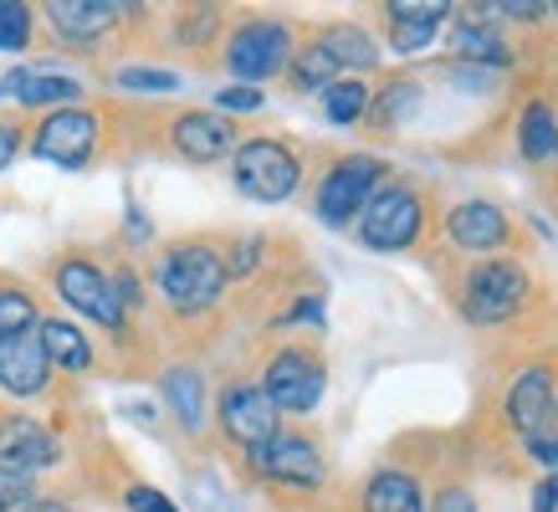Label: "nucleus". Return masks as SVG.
Masks as SVG:
<instances>
[{"label":"nucleus","mask_w":558,"mask_h":512,"mask_svg":"<svg viewBox=\"0 0 558 512\" xmlns=\"http://www.w3.org/2000/svg\"><path fill=\"white\" fill-rule=\"evenodd\" d=\"M226 288H231V277H226L216 236H180L154 256V292L185 324L216 313L226 303Z\"/></svg>","instance_id":"nucleus-1"},{"label":"nucleus","mask_w":558,"mask_h":512,"mask_svg":"<svg viewBox=\"0 0 558 512\" xmlns=\"http://www.w3.org/2000/svg\"><path fill=\"white\" fill-rule=\"evenodd\" d=\"M298 51V26L282 16H241L231 21V32L220 41V62L231 77H241L246 87L256 83H271L282 77Z\"/></svg>","instance_id":"nucleus-2"},{"label":"nucleus","mask_w":558,"mask_h":512,"mask_svg":"<svg viewBox=\"0 0 558 512\" xmlns=\"http://www.w3.org/2000/svg\"><path fill=\"white\" fill-rule=\"evenodd\" d=\"M231 180H236V190L246 200L282 205L303 190V154L277 134L241 138L236 149H231Z\"/></svg>","instance_id":"nucleus-3"},{"label":"nucleus","mask_w":558,"mask_h":512,"mask_svg":"<svg viewBox=\"0 0 558 512\" xmlns=\"http://www.w3.org/2000/svg\"><path fill=\"white\" fill-rule=\"evenodd\" d=\"M47 277H51V292H57V297H62V303H68L77 318L98 324L108 339H123V333H129V313L119 307L113 277H108V267H98L93 256L62 252L47 267Z\"/></svg>","instance_id":"nucleus-4"},{"label":"nucleus","mask_w":558,"mask_h":512,"mask_svg":"<svg viewBox=\"0 0 558 512\" xmlns=\"http://www.w3.org/2000/svg\"><path fill=\"white\" fill-rule=\"evenodd\" d=\"M102 113L98 108H87V102H72V108H51L41 119L32 123V138H26V149L36 159H47L57 170H87L93 159L102 154Z\"/></svg>","instance_id":"nucleus-5"},{"label":"nucleus","mask_w":558,"mask_h":512,"mask_svg":"<svg viewBox=\"0 0 558 512\" xmlns=\"http://www.w3.org/2000/svg\"><path fill=\"white\" fill-rule=\"evenodd\" d=\"M256 385L267 390L277 415H307V410H318L323 390H328V358L313 343H282L262 358Z\"/></svg>","instance_id":"nucleus-6"},{"label":"nucleus","mask_w":558,"mask_h":512,"mask_svg":"<svg viewBox=\"0 0 558 512\" xmlns=\"http://www.w3.org/2000/svg\"><path fill=\"white\" fill-rule=\"evenodd\" d=\"M246 466H252L256 481L282 487V492H318L323 481H328V456H323V441L313 430L282 426L271 441L246 451Z\"/></svg>","instance_id":"nucleus-7"},{"label":"nucleus","mask_w":558,"mask_h":512,"mask_svg":"<svg viewBox=\"0 0 558 512\" xmlns=\"http://www.w3.org/2000/svg\"><path fill=\"white\" fill-rule=\"evenodd\" d=\"M385 174H389V164L379 154H339L318 174V185H313V216L323 225L343 231L349 221H359V210L369 205L374 190L385 185Z\"/></svg>","instance_id":"nucleus-8"},{"label":"nucleus","mask_w":558,"mask_h":512,"mask_svg":"<svg viewBox=\"0 0 558 512\" xmlns=\"http://www.w3.org/2000/svg\"><path fill=\"white\" fill-rule=\"evenodd\" d=\"M354 231L369 252H405L425 231V195L405 180H385L369 195V205L359 210Z\"/></svg>","instance_id":"nucleus-9"},{"label":"nucleus","mask_w":558,"mask_h":512,"mask_svg":"<svg viewBox=\"0 0 558 512\" xmlns=\"http://www.w3.org/2000/svg\"><path fill=\"white\" fill-rule=\"evenodd\" d=\"M533 292V277L518 256H492V261H476L472 272L461 277V313L472 324H508L518 318Z\"/></svg>","instance_id":"nucleus-10"},{"label":"nucleus","mask_w":558,"mask_h":512,"mask_svg":"<svg viewBox=\"0 0 558 512\" xmlns=\"http://www.w3.org/2000/svg\"><path fill=\"white\" fill-rule=\"evenodd\" d=\"M216 430L241 451H256L262 441H271L282 430V415L267 400V390L256 379H231L216 394Z\"/></svg>","instance_id":"nucleus-11"},{"label":"nucleus","mask_w":558,"mask_h":512,"mask_svg":"<svg viewBox=\"0 0 558 512\" xmlns=\"http://www.w3.org/2000/svg\"><path fill=\"white\" fill-rule=\"evenodd\" d=\"M165 144H170V154L185 159V164H220V159L241 144V134H236V123L220 119L216 108H180V113L165 123Z\"/></svg>","instance_id":"nucleus-12"},{"label":"nucleus","mask_w":558,"mask_h":512,"mask_svg":"<svg viewBox=\"0 0 558 512\" xmlns=\"http://www.w3.org/2000/svg\"><path fill=\"white\" fill-rule=\"evenodd\" d=\"M502 410H508V426L523 436V441H533V436H548V430L558 426V385H554V369L548 364H527L523 375L508 385V400H502Z\"/></svg>","instance_id":"nucleus-13"},{"label":"nucleus","mask_w":558,"mask_h":512,"mask_svg":"<svg viewBox=\"0 0 558 512\" xmlns=\"http://www.w3.org/2000/svg\"><path fill=\"white\" fill-rule=\"evenodd\" d=\"M41 16H47V26L57 32V41H68L72 51H87L108 32H119L134 11H129L123 0H51Z\"/></svg>","instance_id":"nucleus-14"},{"label":"nucleus","mask_w":558,"mask_h":512,"mask_svg":"<svg viewBox=\"0 0 558 512\" xmlns=\"http://www.w3.org/2000/svg\"><path fill=\"white\" fill-rule=\"evenodd\" d=\"M62 456H68V451H62V436L51 426H41L36 415H21V410L0 415V466H16V472L36 477V472L57 466Z\"/></svg>","instance_id":"nucleus-15"},{"label":"nucleus","mask_w":558,"mask_h":512,"mask_svg":"<svg viewBox=\"0 0 558 512\" xmlns=\"http://www.w3.org/2000/svg\"><path fill=\"white\" fill-rule=\"evenodd\" d=\"M451 21V0H389L385 5V26H389V47L400 57H415L436 41V32Z\"/></svg>","instance_id":"nucleus-16"},{"label":"nucleus","mask_w":558,"mask_h":512,"mask_svg":"<svg viewBox=\"0 0 558 512\" xmlns=\"http://www.w3.org/2000/svg\"><path fill=\"white\" fill-rule=\"evenodd\" d=\"M87 87L77 83V77H68V72H47V68H11L5 77H0V98L21 102V108H41V113H51V108H72V102H83Z\"/></svg>","instance_id":"nucleus-17"},{"label":"nucleus","mask_w":558,"mask_h":512,"mask_svg":"<svg viewBox=\"0 0 558 512\" xmlns=\"http://www.w3.org/2000/svg\"><path fill=\"white\" fill-rule=\"evenodd\" d=\"M0 390L16 394V400H36V394L51 390V364L32 333H16V339H0Z\"/></svg>","instance_id":"nucleus-18"},{"label":"nucleus","mask_w":558,"mask_h":512,"mask_svg":"<svg viewBox=\"0 0 558 512\" xmlns=\"http://www.w3.org/2000/svg\"><path fill=\"white\" fill-rule=\"evenodd\" d=\"M446 236L457 252H497L512 241V221L492 200H461L446 210Z\"/></svg>","instance_id":"nucleus-19"},{"label":"nucleus","mask_w":558,"mask_h":512,"mask_svg":"<svg viewBox=\"0 0 558 512\" xmlns=\"http://www.w3.org/2000/svg\"><path fill=\"white\" fill-rule=\"evenodd\" d=\"M159 394H165V405H170L174 426L185 430V436H201L205 415H210L201 364H165V369H159Z\"/></svg>","instance_id":"nucleus-20"},{"label":"nucleus","mask_w":558,"mask_h":512,"mask_svg":"<svg viewBox=\"0 0 558 512\" xmlns=\"http://www.w3.org/2000/svg\"><path fill=\"white\" fill-rule=\"evenodd\" d=\"M36 343H41V354H47L51 369H62V375H93V364H98L93 339H87L72 318H57V313H41Z\"/></svg>","instance_id":"nucleus-21"},{"label":"nucleus","mask_w":558,"mask_h":512,"mask_svg":"<svg viewBox=\"0 0 558 512\" xmlns=\"http://www.w3.org/2000/svg\"><path fill=\"white\" fill-rule=\"evenodd\" d=\"M354 502L359 512H425V487L405 466H374Z\"/></svg>","instance_id":"nucleus-22"},{"label":"nucleus","mask_w":558,"mask_h":512,"mask_svg":"<svg viewBox=\"0 0 558 512\" xmlns=\"http://www.w3.org/2000/svg\"><path fill=\"white\" fill-rule=\"evenodd\" d=\"M318 47L339 62L343 77H359V72L379 68V41H374L369 26H359V21H328V26H318Z\"/></svg>","instance_id":"nucleus-23"},{"label":"nucleus","mask_w":558,"mask_h":512,"mask_svg":"<svg viewBox=\"0 0 558 512\" xmlns=\"http://www.w3.org/2000/svg\"><path fill=\"white\" fill-rule=\"evenodd\" d=\"M451 51H457L461 62H476V68H512V41L497 32V21L482 11V16L461 21L457 32H451Z\"/></svg>","instance_id":"nucleus-24"},{"label":"nucleus","mask_w":558,"mask_h":512,"mask_svg":"<svg viewBox=\"0 0 558 512\" xmlns=\"http://www.w3.org/2000/svg\"><path fill=\"white\" fill-rule=\"evenodd\" d=\"M415 108H421V83H415V77H389L385 87H369V113H364V119H369L379 134H395V129L410 123Z\"/></svg>","instance_id":"nucleus-25"},{"label":"nucleus","mask_w":558,"mask_h":512,"mask_svg":"<svg viewBox=\"0 0 558 512\" xmlns=\"http://www.w3.org/2000/svg\"><path fill=\"white\" fill-rule=\"evenodd\" d=\"M518 149H523V159H533V164H543V159L558 154V108L548 98H533L523 113H518Z\"/></svg>","instance_id":"nucleus-26"},{"label":"nucleus","mask_w":558,"mask_h":512,"mask_svg":"<svg viewBox=\"0 0 558 512\" xmlns=\"http://www.w3.org/2000/svg\"><path fill=\"white\" fill-rule=\"evenodd\" d=\"M282 77H288L292 93H323L328 83H339L343 72H339V62L318 47V36H307V41H298V51H292V62Z\"/></svg>","instance_id":"nucleus-27"},{"label":"nucleus","mask_w":558,"mask_h":512,"mask_svg":"<svg viewBox=\"0 0 558 512\" xmlns=\"http://www.w3.org/2000/svg\"><path fill=\"white\" fill-rule=\"evenodd\" d=\"M41 324V307H36V292L21 282V277L0 272V339H16V333H32Z\"/></svg>","instance_id":"nucleus-28"},{"label":"nucleus","mask_w":558,"mask_h":512,"mask_svg":"<svg viewBox=\"0 0 558 512\" xmlns=\"http://www.w3.org/2000/svg\"><path fill=\"white\" fill-rule=\"evenodd\" d=\"M323 113H328V123H339V129H354V123L369 113V83H364V77L328 83L323 87Z\"/></svg>","instance_id":"nucleus-29"},{"label":"nucleus","mask_w":558,"mask_h":512,"mask_svg":"<svg viewBox=\"0 0 558 512\" xmlns=\"http://www.w3.org/2000/svg\"><path fill=\"white\" fill-rule=\"evenodd\" d=\"M267 246H271V241L262 236V231H252V236L220 241V261H226V277H252L256 267L267 261Z\"/></svg>","instance_id":"nucleus-30"},{"label":"nucleus","mask_w":558,"mask_h":512,"mask_svg":"<svg viewBox=\"0 0 558 512\" xmlns=\"http://www.w3.org/2000/svg\"><path fill=\"white\" fill-rule=\"evenodd\" d=\"M36 36V11L21 0H0V51H26Z\"/></svg>","instance_id":"nucleus-31"},{"label":"nucleus","mask_w":558,"mask_h":512,"mask_svg":"<svg viewBox=\"0 0 558 512\" xmlns=\"http://www.w3.org/2000/svg\"><path fill=\"white\" fill-rule=\"evenodd\" d=\"M113 83H119L123 93H149V98H159V93H174V87H180V72H170V68H119L113 72Z\"/></svg>","instance_id":"nucleus-32"},{"label":"nucleus","mask_w":558,"mask_h":512,"mask_svg":"<svg viewBox=\"0 0 558 512\" xmlns=\"http://www.w3.org/2000/svg\"><path fill=\"white\" fill-rule=\"evenodd\" d=\"M220 32V11L216 5H190L174 16V36L185 41V47H205V41H216Z\"/></svg>","instance_id":"nucleus-33"},{"label":"nucleus","mask_w":558,"mask_h":512,"mask_svg":"<svg viewBox=\"0 0 558 512\" xmlns=\"http://www.w3.org/2000/svg\"><path fill=\"white\" fill-rule=\"evenodd\" d=\"M216 113L220 119H231V113H256L262 102H267V93L262 87H246V83H231V87H216Z\"/></svg>","instance_id":"nucleus-34"},{"label":"nucleus","mask_w":558,"mask_h":512,"mask_svg":"<svg viewBox=\"0 0 558 512\" xmlns=\"http://www.w3.org/2000/svg\"><path fill=\"white\" fill-rule=\"evenodd\" d=\"M36 492V477H26V472H16V466H0V512H21Z\"/></svg>","instance_id":"nucleus-35"},{"label":"nucleus","mask_w":558,"mask_h":512,"mask_svg":"<svg viewBox=\"0 0 558 512\" xmlns=\"http://www.w3.org/2000/svg\"><path fill=\"white\" fill-rule=\"evenodd\" d=\"M113 292H119V307L134 318V313H144V303H149V292H144V277L134 272V267H113Z\"/></svg>","instance_id":"nucleus-36"},{"label":"nucleus","mask_w":558,"mask_h":512,"mask_svg":"<svg viewBox=\"0 0 558 512\" xmlns=\"http://www.w3.org/2000/svg\"><path fill=\"white\" fill-rule=\"evenodd\" d=\"M123 508L129 512H180L159 487H144V481H129V487H123Z\"/></svg>","instance_id":"nucleus-37"},{"label":"nucleus","mask_w":558,"mask_h":512,"mask_svg":"<svg viewBox=\"0 0 558 512\" xmlns=\"http://www.w3.org/2000/svg\"><path fill=\"white\" fill-rule=\"evenodd\" d=\"M430 512H476L472 487H461V481H446V487L430 497Z\"/></svg>","instance_id":"nucleus-38"},{"label":"nucleus","mask_w":558,"mask_h":512,"mask_svg":"<svg viewBox=\"0 0 558 512\" xmlns=\"http://www.w3.org/2000/svg\"><path fill=\"white\" fill-rule=\"evenodd\" d=\"M21 154V123L0 113V174L11 170V159Z\"/></svg>","instance_id":"nucleus-39"},{"label":"nucleus","mask_w":558,"mask_h":512,"mask_svg":"<svg viewBox=\"0 0 558 512\" xmlns=\"http://www.w3.org/2000/svg\"><path fill=\"white\" fill-rule=\"evenodd\" d=\"M527 451H533V461H543L548 472H558V430H548V436H533V441H527Z\"/></svg>","instance_id":"nucleus-40"},{"label":"nucleus","mask_w":558,"mask_h":512,"mask_svg":"<svg viewBox=\"0 0 558 512\" xmlns=\"http://www.w3.org/2000/svg\"><path fill=\"white\" fill-rule=\"evenodd\" d=\"M533 512H558V472L533 487Z\"/></svg>","instance_id":"nucleus-41"},{"label":"nucleus","mask_w":558,"mask_h":512,"mask_svg":"<svg viewBox=\"0 0 558 512\" xmlns=\"http://www.w3.org/2000/svg\"><path fill=\"white\" fill-rule=\"evenodd\" d=\"M21 512H77L72 502H62V497H32Z\"/></svg>","instance_id":"nucleus-42"},{"label":"nucleus","mask_w":558,"mask_h":512,"mask_svg":"<svg viewBox=\"0 0 558 512\" xmlns=\"http://www.w3.org/2000/svg\"><path fill=\"white\" fill-rule=\"evenodd\" d=\"M554 16H558V5H554Z\"/></svg>","instance_id":"nucleus-43"}]
</instances>
